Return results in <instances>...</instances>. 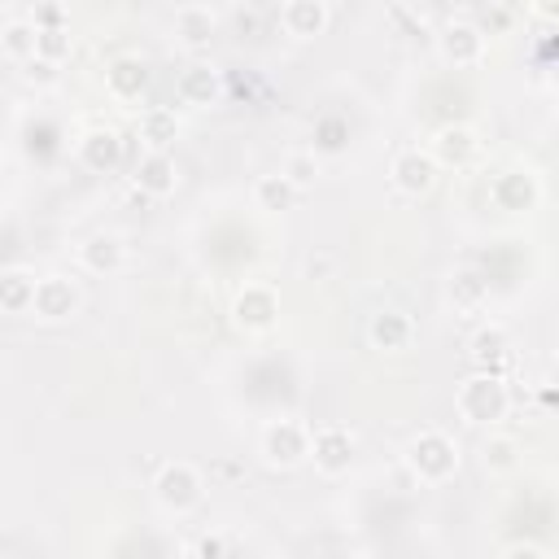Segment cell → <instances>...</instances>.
Segmentation results:
<instances>
[{
	"instance_id": "5b68a950",
	"label": "cell",
	"mask_w": 559,
	"mask_h": 559,
	"mask_svg": "<svg viewBox=\"0 0 559 559\" xmlns=\"http://www.w3.org/2000/svg\"><path fill=\"white\" fill-rule=\"evenodd\" d=\"M354 454H358V445H354V432H349V428L323 424V428L310 432V454H306V463H314L319 476H345V472L354 467Z\"/></svg>"
},
{
	"instance_id": "8fae6325",
	"label": "cell",
	"mask_w": 559,
	"mask_h": 559,
	"mask_svg": "<svg viewBox=\"0 0 559 559\" xmlns=\"http://www.w3.org/2000/svg\"><path fill=\"white\" fill-rule=\"evenodd\" d=\"M74 153H79V166L83 170L109 175V170L122 166V135L114 127H92V131H83V140H79Z\"/></svg>"
},
{
	"instance_id": "9a60e30c",
	"label": "cell",
	"mask_w": 559,
	"mask_h": 559,
	"mask_svg": "<svg viewBox=\"0 0 559 559\" xmlns=\"http://www.w3.org/2000/svg\"><path fill=\"white\" fill-rule=\"evenodd\" d=\"M489 197L498 201V210L520 214V210H533V205H537L542 183H537V175H533V170L515 166V170H502V175L489 183Z\"/></svg>"
},
{
	"instance_id": "603a6c76",
	"label": "cell",
	"mask_w": 559,
	"mask_h": 559,
	"mask_svg": "<svg viewBox=\"0 0 559 559\" xmlns=\"http://www.w3.org/2000/svg\"><path fill=\"white\" fill-rule=\"evenodd\" d=\"M445 288H450L454 310H463V314H472V310H480V306L489 301V280H485L476 266H459Z\"/></svg>"
},
{
	"instance_id": "7402d4cb",
	"label": "cell",
	"mask_w": 559,
	"mask_h": 559,
	"mask_svg": "<svg viewBox=\"0 0 559 559\" xmlns=\"http://www.w3.org/2000/svg\"><path fill=\"white\" fill-rule=\"evenodd\" d=\"M297 197H301V188H297L284 170H275V175H258V179H253V205L266 210V214H284V210H293Z\"/></svg>"
},
{
	"instance_id": "d6a6232c",
	"label": "cell",
	"mask_w": 559,
	"mask_h": 559,
	"mask_svg": "<svg viewBox=\"0 0 559 559\" xmlns=\"http://www.w3.org/2000/svg\"><path fill=\"white\" fill-rule=\"evenodd\" d=\"M533 9H537V17H546V22L559 17V0H533Z\"/></svg>"
},
{
	"instance_id": "d4e9b609",
	"label": "cell",
	"mask_w": 559,
	"mask_h": 559,
	"mask_svg": "<svg viewBox=\"0 0 559 559\" xmlns=\"http://www.w3.org/2000/svg\"><path fill=\"white\" fill-rule=\"evenodd\" d=\"M480 463H485V472H493V476L515 472V467H520V441H515V437H502V432H489V437L480 441Z\"/></svg>"
},
{
	"instance_id": "4fadbf2b",
	"label": "cell",
	"mask_w": 559,
	"mask_h": 559,
	"mask_svg": "<svg viewBox=\"0 0 559 559\" xmlns=\"http://www.w3.org/2000/svg\"><path fill=\"white\" fill-rule=\"evenodd\" d=\"M280 26L293 39H319L332 26V9H328V0H284L280 4Z\"/></svg>"
},
{
	"instance_id": "44dd1931",
	"label": "cell",
	"mask_w": 559,
	"mask_h": 559,
	"mask_svg": "<svg viewBox=\"0 0 559 559\" xmlns=\"http://www.w3.org/2000/svg\"><path fill=\"white\" fill-rule=\"evenodd\" d=\"M214 31H218V17H214L205 4H183V9L175 13V39H179L188 52H205L210 39H214Z\"/></svg>"
},
{
	"instance_id": "4316f807",
	"label": "cell",
	"mask_w": 559,
	"mask_h": 559,
	"mask_svg": "<svg viewBox=\"0 0 559 559\" xmlns=\"http://www.w3.org/2000/svg\"><path fill=\"white\" fill-rule=\"evenodd\" d=\"M74 52V35H70V26H48V31H35V57H44V61H66Z\"/></svg>"
},
{
	"instance_id": "4dcf8cb0",
	"label": "cell",
	"mask_w": 559,
	"mask_h": 559,
	"mask_svg": "<svg viewBox=\"0 0 559 559\" xmlns=\"http://www.w3.org/2000/svg\"><path fill=\"white\" fill-rule=\"evenodd\" d=\"M31 22H35V31H48V26H66V9H61L57 0H39Z\"/></svg>"
},
{
	"instance_id": "d6986e66",
	"label": "cell",
	"mask_w": 559,
	"mask_h": 559,
	"mask_svg": "<svg viewBox=\"0 0 559 559\" xmlns=\"http://www.w3.org/2000/svg\"><path fill=\"white\" fill-rule=\"evenodd\" d=\"M135 135H140V144H144L148 153H170L175 140H179V118H175V109L148 105V109L140 114V122H135Z\"/></svg>"
},
{
	"instance_id": "f1b7e54d",
	"label": "cell",
	"mask_w": 559,
	"mask_h": 559,
	"mask_svg": "<svg viewBox=\"0 0 559 559\" xmlns=\"http://www.w3.org/2000/svg\"><path fill=\"white\" fill-rule=\"evenodd\" d=\"M26 70V83H35V87H52L57 79H61V66L57 61H44V57H31V61H22Z\"/></svg>"
},
{
	"instance_id": "6da1fadb",
	"label": "cell",
	"mask_w": 559,
	"mask_h": 559,
	"mask_svg": "<svg viewBox=\"0 0 559 559\" xmlns=\"http://www.w3.org/2000/svg\"><path fill=\"white\" fill-rule=\"evenodd\" d=\"M454 411H459V419L472 424V428H493V424L511 411V389H507L502 376L476 371V376H467V380L459 384Z\"/></svg>"
},
{
	"instance_id": "2e32d148",
	"label": "cell",
	"mask_w": 559,
	"mask_h": 559,
	"mask_svg": "<svg viewBox=\"0 0 559 559\" xmlns=\"http://www.w3.org/2000/svg\"><path fill=\"white\" fill-rule=\"evenodd\" d=\"M148 79L153 74H148V66L140 57H114L105 66V87H109L114 100H140L148 92Z\"/></svg>"
},
{
	"instance_id": "836d02e7",
	"label": "cell",
	"mask_w": 559,
	"mask_h": 559,
	"mask_svg": "<svg viewBox=\"0 0 559 559\" xmlns=\"http://www.w3.org/2000/svg\"><path fill=\"white\" fill-rule=\"evenodd\" d=\"M231 4H245V9H249V4H258V0H231Z\"/></svg>"
},
{
	"instance_id": "52a82bcc",
	"label": "cell",
	"mask_w": 559,
	"mask_h": 559,
	"mask_svg": "<svg viewBox=\"0 0 559 559\" xmlns=\"http://www.w3.org/2000/svg\"><path fill=\"white\" fill-rule=\"evenodd\" d=\"M231 323H236L240 332H249V336L271 332V328L280 323V297H275V288H266V284H245V288L236 293V301H231Z\"/></svg>"
},
{
	"instance_id": "ffe728a7",
	"label": "cell",
	"mask_w": 559,
	"mask_h": 559,
	"mask_svg": "<svg viewBox=\"0 0 559 559\" xmlns=\"http://www.w3.org/2000/svg\"><path fill=\"white\" fill-rule=\"evenodd\" d=\"M472 362H476V371H493V376H502V367L511 362V336H507L502 323H485V328H476V336H472Z\"/></svg>"
},
{
	"instance_id": "9c48e42d",
	"label": "cell",
	"mask_w": 559,
	"mask_h": 559,
	"mask_svg": "<svg viewBox=\"0 0 559 559\" xmlns=\"http://www.w3.org/2000/svg\"><path fill=\"white\" fill-rule=\"evenodd\" d=\"M485 31L480 26H472V22H450V26H441V35H437V52L454 66V70H467V66H480L485 61Z\"/></svg>"
},
{
	"instance_id": "3957f363",
	"label": "cell",
	"mask_w": 559,
	"mask_h": 559,
	"mask_svg": "<svg viewBox=\"0 0 559 559\" xmlns=\"http://www.w3.org/2000/svg\"><path fill=\"white\" fill-rule=\"evenodd\" d=\"M153 498H157L162 511L188 515V511H197L201 498H205V476H201L192 463H183V459L162 463V472L153 476Z\"/></svg>"
},
{
	"instance_id": "ac0fdd59",
	"label": "cell",
	"mask_w": 559,
	"mask_h": 559,
	"mask_svg": "<svg viewBox=\"0 0 559 559\" xmlns=\"http://www.w3.org/2000/svg\"><path fill=\"white\" fill-rule=\"evenodd\" d=\"M122 262H127V245L114 231H96L79 245V266L92 275H114V271H122Z\"/></svg>"
},
{
	"instance_id": "8992f818",
	"label": "cell",
	"mask_w": 559,
	"mask_h": 559,
	"mask_svg": "<svg viewBox=\"0 0 559 559\" xmlns=\"http://www.w3.org/2000/svg\"><path fill=\"white\" fill-rule=\"evenodd\" d=\"M83 306V293L70 275H39L35 280V297H31V314L44 323H66L74 319Z\"/></svg>"
},
{
	"instance_id": "ba28073f",
	"label": "cell",
	"mask_w": 559,
	"mask_h": 559,
	"mask_svg": "<svg viewBox=\"0 0 559 559\" xmlns=\"http://www.w3.org/2000/svg\"><path fill=\"white\" fill-rule=\"evenodd\" d=\"M437 170H441V166L432 162L428 148H402V153L393 157V166H389V179H393V188H397L402 197H424V192H432Z\"/></svg>"
},
{
	"instance_id": "5bb4252c",
	"label": "cell",
	"mask_w": 559,
	"mask_h": 559,
	"mask_svg": "<svg viewBox=\"0 0 559 559\" xmlns=\"http://www.w3.org/2000/svg\"><path fill=\"white\" fill-rule=\"evenodd\" d=\"M135 192L140 197H153V201H162V197H175V188H179V166H175V157L170 153H144L140 162H135Z\"/></svg>"
},
{
	"instance_id": "cb8c5ba5",
	"label": "cell",
	"mask_w": 559,
	"mask_h": 559,
	"mask_svg": "<svg viewBox=\"0 0 559 559\" xmlns=\"http://www.w3.org/2000/svg\"><path fill=\"white\" fill-rule=\"evenodd\" d=\"M31 297H35V275L31 271H0V310L4 314H31Z\"/></svg>"
},
{
	"instance_id": "f546056e",
	"label": "cell",
	"mask_w": 559,
	"mask_h": 559,
	"mask_svg": "<svg viewBox=\"0 0 559 559\" xmlns=\"http://www.w3.org/2000/svg\"><path fill=\"white\" fill-rule=\"evenodd\" d=\"M498 555L502 559H555V550L550 546H537V542H507Z\"/></svg>"
},
{
	"instance_id": "277c9868",
	"label": "cell",
	"mask_w": 559,
	"mask_h": 559,
	"mask_svg": "<svg viewBox=\"0 0 559 559\" xmlns=\"http://www.w3.org/2000/svg\"><path fill=\"white\" fill-rule=\"evenodd\" d=\"M258 454H262L271 467H280V472L301 467V463H306V454H310V428H306V424H297V419H271V424L262 428Z\"/></svg>"
},
{
	"instance_id": "e0dca14e",
	"label": "cell",
	"mask_w": 559,
	"mask_h": 559,
	"mask_svg": "<svg viewBox=\"0 0 559 559\" xmlns=\"http://www.w3.org/2000/svg\"><path fill=\"white\" fill-rule=\"evenodd\" d=\"M476 148H480V140H476V131L472 127H463V122H450V127H441L437 135H432V162L437 166H467L472 157H476Z\"/></svg>"
},
{
	"instance_id": "7a4b0ae2",
	"label": "cell",
	"mask_w": 559,
	"mask_h": 559,
	"mask_svg": "<svg viewBox=\"0 0 559 559\" xmlns=\"http://www.w3.org/2000/svg\"><path fill=\"white\" fill-rule=\"evenodd\" d=\"M406 472L419 485H445L459 472V445H454V437L441 432V428L415 432L411 445H406Z\"/></svg>"
},
{
	"instance_id": "7c38bea8",
	"label": "cell",
	"mask_w": 559,
	"mask_h": 559,
	"mask_svg": "<svg viewBox=\"0 0 559 559\" xmlns=\"http://www.w3.org/2000/svg\"><path fill=\"white\" fill-rule=\"evenodd\" d=\"M411 336H415V323H411V314L397 310V306H384V310H376V314L367 319V341H371V349H380V354H402V349L411 345Z\"/></svg>"
},
{
	"instance_id": "484cf974",
	"label": "cell",
	"mask_w": 559,
	"mask_h": 559,
	"mask_svg": "<svg viewBox=\"0 0 559 559\" xmlns=\"http://www.w3.org/2000/svg\"><path fill=\"white\" fill-rule=\"evenodd\" d=\"M0 48L13 61H31L35 57V22H9L0 31Z\"/></svg>"
},
{
	"instance_id": "1f68e13d",
	"label": "cell",
	"mask_w": 559,
	"mask_h": 559,
	"mask_svg": "<svg viewBox=\"0 0 559 559\" xmlns=\"http://www.w3.org/2000/svg\"><path fill=\"white\" fill-rule=\"evenodd\" d=\"M188 550H192V555H201V559H218V555H231V542H227V537H218V533H205V537H197Z\"/></svg>"
},
{
	"instance_id": "30bf717a",
	"label": "cell",
	"mask_w": 559,
	"mask_h": 559,
	"mask_svg": "<svg viewBox=\"0 0 559 559\" xmlns=\"http://www.w3.org/2000/svg\"><path fill=\"white\" fill-rule=\"evenodd\" d=\"M175 96L192 109H210L223 100V74L210 66V61H188L179 74H175Z\"/></svg>"
},
{
	"instance_id": "83f0119b",
	"label": "cell",
	"mask_w": 559,
	"mask_h": 559,
	"mask_svg": "<svg viewBox=\"0 0 559 559\" xmlns=\"http://www.w3.org/2000/svg\"><path fill=\"white\" fill-rule=\"evenodd\" d=\"M297 188H310L314 179H319V153L314 148H297V153H288L284 157V166H280Z\"/></svg>"
}]
</instances>
